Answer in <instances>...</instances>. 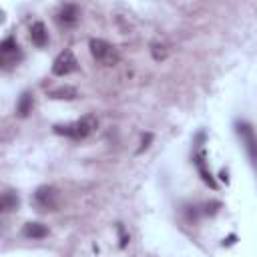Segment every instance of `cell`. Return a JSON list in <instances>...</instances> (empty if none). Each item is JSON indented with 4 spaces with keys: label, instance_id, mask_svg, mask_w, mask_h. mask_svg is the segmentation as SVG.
<instances>
[{
    "label": "cell",
    "instance_id": "cell-1",
    "mask_svg": "<svg viewBox=\"0 0 257 257\" xmlns=\"http://www.w3.org/2000/svg\"><path fill=\"white\" fill-rule=\"evenodd\" d=\"M89 49H91L93 58L106 64V67H113V64H117V60H119L117 49L113 45H109L106 40H103V38H91Z\"/></svg>",
    "mask_w": 257,
    "mask_h": 257
},
{
    "label": "cell",
    "instance_id": "cell-2",
    "mask_svg": "<svg viewBox=\"0 0 257 257\" xmlns=\"http://www.w3.org/2000/svg\"><path fill=\"white\" fill-rule=\"evenodd\" d=\"M34 205L38 207V211H56L60 197H58V191L51 185H42L34 191V197H32Z\"/></svg>",
    "mask_w": 257,
    "mask_h": 257
},
{
    "label": "cell",
    "instance_id": "cell-3",
    "mask_svg": "<svg viewBox=\"0 0 257 257\" xmlns=\"http://www.w3.org/2000/svg\"><path fill=\"white\" fill-rule=\"evenodd\" d=\"M237 135L241 137L243 145H245V151L251 159V163L257 167V137L253 133V128L249 123H237Z\"/></svg>",
    "mask_w": 257,
    "mask_h": 257
},
{
    "label": "cell",
    "instance_id": "cell-4",
    "mask_svg": "<svg viewBox=\"0 0 257 257\" xmlns=\"http://www.w3.org/2000/svg\"><path fill=\"white\" fill-rule=\"evenodd\" d=\"M77 64H78V62H77L73 51H62V52L54 58V62H52V75H56V77H67V75H71V73L77 71Z\"/></svg>",
    "mask_w": 257,
    "mask_h": 257
},
{
    "label": "cell",
    "instance_id": "cell-5",
    "mask_svg": "<svg viewBox=\"0 0 257 257\" xmlns=\"http://www.w3.org/2000/svg\"><path fill=\"white\" fill-rule=\"evenodd\" d=\"M97 128V119L93 115H87V117H82L80 121L75 123V131H77V139H84V137H89L93 131Z\"/></svg>",
    "mask_w": 257,
    "mask_h": 257
},
{
    "label": "cell",
    "instance_id": "cell-6",
    "mask_svg": "<svg viewBox=\"0 0 257 257\" xmlns=\"http://www.w3.org/2000/svg\"><path fill=\"white\" fill-rule=\"evenodd\" d=\"M30 40H32V45L42 49V47H47L49 45V32H47V26L42 25V23H34L30 26Z\"/></svg>",
    "mask_w": 257,
    "mask_h": 257
},
{
    "label": "cell",
    "instance_id": "cell-7",
    "mask_svg": "<svg viewBox=\"0 0 257 257\" xmlns=\"http://www.w3.org/2000/svg\"><path fill=\"white\" fill-rule=\"evenodd\" d=\"M58 20L64 26H73L78 20V6L77 4H64L58 12Z\"/></svg>",
    "mask_w": 257,
    "mask_h": 257
},
{
    "label": "cell",
    "instance_id": "cell-8",
    "mask_svg": "<svg viewBox=\"0 0 257 257\" xmlns=\"http://www.w3.org/2000/svg\"><path fill=\"white\" fill-rule=\"evenodd\" d=\"M23 235H25V237H28V239H42V237H47V235H49V229L42 225V223L30 221V223L25 225Z\"/></svg>",
    "mask_w": 257,
    "mask_h": 257
},
{
    "label": "cell",
    "instance_id": "cell-9",
    "mask_svg": "<svg viewBox=\"0 0 257 257\" xmlns=\"http://www.w3.org/2000/svg\"><path fill=\"white\" fill-rule=\"evenodd\" d=\"M49 97L54 99V101H75L78 97V93H77L75 87H58V89L51 91Z\"/></svg>",
    "mask_w": 257,
    "mask_h": 257
},
{
    "label": "cell",
    "instance_id": "cell-10",
    "mask_svg": "<svg viewBox=\"0 0 257 257\" xmlns=\"http://www.w3.org/2000/svg\"><path fill=\"white\" fill-rule=\"evenodd\" d=\"M195 163H197V169H199V173H201L203 181H205L209 187H213V189H215V187H217V183L213 181L211 173H209V171H207V167H205V155H203V153H199V155L195 157Z\"/></svg>",
    "mask_w": 257,
    "mask_h": 257
},
{
    "label": "cell",
    "instance_id": "cell-11",
    "mask_svg": "<svg viewBox=\"0 0 257 257\" xmlns=\"http://www.w3.org/2000/svg\"><path fill=\"white\" fill-rule=\"evenodd\" d=\"M16 111H18L20 117H28V113L32 111V95L30 93H23V97H20V101H18Z\"/></svg>",
    "mask_w": 257,
    "mask_h": 257
},
{
    "label": "cell",
    "instance_id": "cell-12",
    "mask_svg": "<svg viewBox=\"0 0 257 257\" xmlns=\"http://www.w3.org/2000/svg\"><path fill=\"white\" fill-rule=\"evenodd\" d=\"M0 205H2V211H12L18 207V195L12 191H6L2 195V201H0Z\"/></svg>",
    "mask_w": 257,
    "mask_h": 257
},
{
    "label": "cell",
    "instance_id": "cell-13",
    "mask_svg": "<svg viewBox=\"0 0 257 257\" xmlns=\"http://www.w3.org/2000/svg\"><path fill=\"white\" fill-rule=\"evenodd\" d=\"M18 52V45H16V40L10 36L6 40H2V45H0V54H2V58H6L8 54H14Z\"/></svg>",
    "mask_w": 257,
    "mask_h": 257
},
{
    "label": "cell",
    "instance_id": "cell-14",
    "mask_svg": "<svg viewBox=\"0 0 257 257\" xmlns=\"http://www.w3.org/2000/svg\"><path fill=\"white\" fill-rule=\"evenodd\" d=\"M54 133L56 135H64V137H71V139H77L75 125H56L54 127Z\"/></svg>",
    "mask_w": 257,
    "mask_h": 257
},
{
    "label": "cell",
    "instance_id": "cell-15",
    "mask_svg": "<svg viewBox=\"0 0 257 257\" xmlns=\"http://www.w3.org/2000/svg\"><path fill=\"white\" fill-rule=\"evenodd\" d=\"M151 52H153V58H155V60L167 58V49H165L163 45H153V47H151Z\"/></svg>",
    "mask_w": 257,
    "mask_h": 257
},
{
    "label": "cell",
    "instance_id": "cell-16",
    "mask_svg": "<svg viewBox=\"0 0 257 257\" xmlns=\"http://www.w3.org/2000/svg\"><path fill=\"white\" fill-rule=\"evenodd\" d=\"M117 231H119V239H121L119 247H121V249H125V247H127V243H128V235L125 233V229H123V225H121V223L117 225Z\"/></svg>",
    "mask_w": 257,
    "mask_h": 257
},
{
    "label": "cell",
    "instance_id": "cell-17",
    "mask_svg": "<svg viewBox=\"0 0 257 257\" xmlns=\"http://www.w3.org/2000/svg\"><path fill=\"white\" fill-rule=\"evenodd\" d=\"M219 207H221V203H217V201H211V203H207V205H205V213H207V215H215Z\"/></svg>",
    "mask_w": 257,
    "mask_h": 257
},
{
    "label": "cell",
    "instance_id": "cell-18",
    "mask_svg": "<svg viewBox=\"0 0 257 257\" xmlns=\"http://www.w3.org/2000/svg\"><path fill=\"white\" fill-rule=\"evenodd\" d=\"M151 141H153V135H151V133H147V135H143V141H141V149H139V153H143L145 149L149 147V143H151Z\"/></svg>",
    "mask_w": 257,
    "mask_h": 257
},
{
    "label": "cell",
    "instance_id": "cell-19",
    "mask_svg": "<svg viewBox=\"0 0 257 257\" xmlns=\"http://www.w3.org/2000/svg\"><path fill=\"white\" fill-rule=\"evenodd\" d=\"M235 241H237V235H233V233H231L227 239H223V245H227V247H229V245H233Z\"/></svg>",
    "mask_w": 257,
    "mask_h": 257
}]
</instances>
